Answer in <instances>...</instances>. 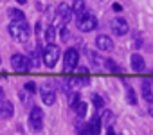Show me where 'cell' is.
I'll use <instances>...</instances> for the list:
<instances>
[{"instance_id": "3957f363", "label": "cell", "mask_w": 153, "mask_h": 135, "mask_svg": "<svg viewBox=\"0 0 153 135\" xmlns=\"http://www.w3.org/2000/svg\"><path fill=\"white\" fill-rule=\"evenodd\" d=\"M27 124H29V130H31V131H36V133H38V131L43 130V112H42V108L33 106V110H31V113H29Z\"/></svg>"}, {"instance_id": "ba28073f", "label": "cell", "mask_w": 153, "mask_h": 135, "mask_svg": "<svg viewBox=\"0 0 153 135\" xmlns=\"http://www.w3.org/2000/svg\"><path fill=\"white\" fill-rule=\"evenodd\" d=\"M40 96H42V101H43L47 106L54 105V101H56V92H54V87H52L51 83H43V85L40 87Z\"/></svg>"}, {"instance_id": "277c9868", "label": "cell", "mask_w": 153, "mask_h": 135, "mask_svg": "<svg viewBox=\"0 0 153 135\" xmlns=\"http://www.w3.org/2000/svg\"><path fill=\"white\" fill-rule=\"evenodd\" d=\"M97 27V18L92 15V13H83L79 18H78V29L81 31V33H90V31H94Z\"/></svg>"}, {"instance_id": "6da1fadb", "label": "cell", "mask_w": 153, "mask_h": 135, "mask_svg": "<svg viewBox=\"0 0 153 135\" xmlns=\"http://www.w3.org/2000/svg\"><path fill=\"white\" fill-rule=\"evenodd\" d=\"M9 34L18 42H27L31 36V29H29L25 20L24 22H11L9 24Z\"/></svg>"}, {"instance_id": "1f68e13d", "label": "cell", "mask_w": 153, "mask_h": 135, "mask_svg": "<svg viewBox=\"0 0 153 135\" xmlns=\"http://www.w3.org/2000/svg\"><path fill=\"white\" fill-rule=\"evenodd\" d=\"M4 99V90H2V87H0V101Z\"/></svg>"}, {"instance_id": "e575fe53", "label": "cell", "mask_w": 153, "mask_h": 135, "mask_svg": "<svg viewBox=\"0 0 153 135\" xmlns=\"http://www.w3.org/2000/svg\"><path fill=\"white\" fill-rule=\"evenodd\" d=\"M16 2H18V4H25V2H27V0H16Z\"/></svg>"}, {"instance_id": "83f0119b", "label": "cell", "mask_w": 153, "mask_h": 135, "mask_svg": "<svg viewBox=\"0 0 153 135\" xmlns=\"http://www.w3.org/2000/svg\"><path fill=\"white\" fill-rule=\"evenodd\" d=\"M24 88H25L27 92H31V94H34V92H36V83H34V81H27V83L24 85Z\"/></svg>"}, {"instance_id": "7402d4cb", "label": "cell", "mask_w": 153, "mask_h": 135, "mask_svg": "<svg viewBox=\"0 0 153 135\" xmlns=\"http://www.w3.org/2000/svg\"><path fill=\"white\" fill-rule=\"evenodd\" d=\"M74 112H76V115H78V117H85L87 115V103L85 101H79L78 105L74 106Z\"/></svg>"}, {"instance_id": "d6a6232c", "label": "cell", "mask_w": 153, "mask_h": 135, "mask_svg": "<svg viewBox=\"0 0 153 135\" xmlns=\"http://www.w3.org/2000/svg\"><path fill=\"white\" fill-rule=\"evenodd\" d=\"M79 135H90L88 131H85V130H79Z\"/></svg>"}, {"instance_id": "484cf974", "label": "cell", "mask_w": 153, "mask_h": 135, "mask_svg": "<svg viewBox=\"0 0 153 135\" xmlns=\"http://www.w3.org/2000/svg\"><path fill=\"white\" fill-rule=\"evenodd\" d=\"M92 103H94L96 108H103V106H105V99H103L101 96H97V94L92 96Z\"/></svg>"}, {"instance_id": "4316f807", "label": "cell", "mask_w": 153, "mask_h": 135, "mask_svg": "<svg viewBox=\"0 0 153 135\" xmlns=\"http://www.w3.org/2000/svg\"><path fill=\"white\" fill-rule=\"evenodd\" d=\"M126 101H128L130 105H135V103H137V97H135V92H133L131 88H128V90H126Z\"/></svg>"}, {"instance_id": "9c48e42d", "label": "cell", "mask_w": 153, "mask_h": 135, "mask_svg": "<svg viewBox=\"0 0 153 135\" xmlns=\"http://www.w3.org/2000/svg\"><path fill=\"white\" fill-rule=\"evenodd\" d=\"M56 15H58V20H59L61 24H68V22L72 20V9H70L68 4H65V2H61V4L58 6Z\"/></svg>"}, {"instance_id": "9a60e30c", "label": "cell", "mask_w": 153, "mask_h": 135, "mask_svg": "<svg viewBox=\"0 0 153 135\" xmlns=\"http://www.w3.org/2000/svg\"><path fill=\"white\" fill-rule=\"evenodd\" d=\"M87 131H88L90 135H99V133H101V119H99V113H96V115L90 119V122L87 124Z\"/></svg>"}, {"instance_id": "5bb4252c", "label": "cell", "mask_w": 153, "mask_h": 135, "mask_svg": "<svg viewBox=\"0 0 153 135\" xmlns=\"http://www.w3.org/2000/svg\"><path fill=\"white\" fill-rule=\"evenodd\" d=\"M151 83H153V79H142V83H140V88H142V97H144V101L146 103H153V92H151Z\"/></svg>"}, {"instance_id": "2e32d148", "label": "cell", "mask_w": 153, "mask_h": 135, "mask_svg": "<svg viewBox=\"0 0 153 135\" xmlns=\"http://www.w3.org/2000/svg\"><path fill=\"white\" fill-rule=\"evenodd\" d=\"M70 9H72V15H76V20H78L85 13V0H74Z\"/></svg>"}, {"instance_id": "e0dca14e", "label": "cell", "mask_w": 153, "mask_h": 135, "mask_svg": "<svg viewBox=\"0 0 153 135\" xmlns=\"http://www.w3.org/2000/svg\"><path fill=\"white\" fill-rule=\"evenodd\" d=\"M99 119H101V124H105V126H110V124H114V121H115V115H114V112H110V110H105V112L99 115Z\"/></svg>"}, {"instance_id": "f1b7e54d", "label": "cell", "mask_w": 153, "mask_h": 135, "mask_svg": "<svg viewBox=\"0 0 153 135\" xmlns=\"http://www.w3.org/2000/svg\"><path fill=\"white\" fill-rule=\"evenodd\" d=\"M133 45L139 49V47H142V38H140V34H137L135 36V42H133Z\"/></svg>"}, {"instance_id": "44dd1931", "label": "cell", "mask_w": 153, "mask_h": 135, "mask_svg": "<svg viewBox=\"0 0 153 135\" xmlns=\"http://www.w3.org/2000/svg\"><path fill=\"white\" fill-rule=\"evenodd\" d=\"M72 81H74V87H88L90 85L88 76H76V78H72Z\"/></svg>"}, {"instance_id": "ffe728a7", "label": "cell", "mask_w": 153, "mask_h": 135, "mask_svg": "<svg viewBox=\"0 0 153 135\" xmlns=\"http://www.w3.org/2000/svg\"><path fill=\"white\" fill-rule=\"evenodd\" d=\"M9 18H11V22H24L25 15H24V11L13 7V9H9Z\"/></svg>"}, {"instance_id": "5b68a950", "label": "cell", "mask_w": 153, "mask_h": 135, "mask_svg": "<svg viewBox=\"0 0 153 135\" xmlns=\"http://www.w3.org/2000/svg\"><path fill=\"white\" fill-rule=\"evenodd\" d=\"M11 67H13V70H15V72H18V74H25V72L31 69L29 58H25L24 54H13V56H11Z\"/></svg>"}, {"instance_id": "30bf717a", "label": "cell", "mask_w": 153, "mask_h": 135, "mask_svg": "<svg viewBox=\"0 0 153 135\" xmlns=\"http://www.w3.org/2000/svg\"><path fill=\"white\" fill-rule=\"evenodd\" d=\"M96 45H97L99 50H105V52H108V50L114 49V42H112V38H110L108 34H97Z\"/></svg>"}, {"instance_id": "cb8c5ba5", "label": "cell", "mask_w": 153, "mask_h": 135, "mask_svg": "<svg viewBox=\"0 0 153 135\" xmlns=\"http://www.w3.org/2000/svg\"><path fill=\"white\" fill-rule=\"evenodd\" d=\"M79 101H81V99H79V94H76V92H70V94H68V103H70L72 108L78 105Z\"/></svg>"}, {"instance_id": "d4e9b609", "label": "cell", "mask_w": 153, "mask_h": 135, "mask_svg": "<svg viewBox=\"0 0 153 135\" xmlns=\"http://www.w3.org/2000/svg\"><path fill=\"white\" fill-rule=\"evenodd\" d=\"M45 42L47 43H54V27L52 25L47 27V31H45Z\"/></svg>"}, {"instance_id": "f546056e", "label": "cell", "mask_w": 153, "mask_h": 135, "mask_svg": "<svg viewBox=\"0 0 153 135\" xmlns=\"http://www.w3.org/2000/svg\"><path fill=\"white\" fill-rule=\"evenodd\" d=\"M106 135H115V131H114V128H110V126H108V130H106Z\"/></svg>"}, {"instance_id": "8fae6325", "label": "cell", "mask_w": 153, "mask_h": 135, "mask_svg": "<svg viewBox=\"0 0 153 135\" xmlns=\"http://www.w3.org/2000/svg\"><path fill=\"white\" fill-rule=\"evenodd\" d=\"M13 113H15V108H13L11 101H6V99L0 101V119H2V121L4 119H11Z\"/></svg>"}, {"instance_id": "52a82bcc", "label": "cell", "mask_w": 153, "mask_h": 135, "mask_svg": "<svg viewBox=\"0 0 153 135\" xmlns=\"http://www.w3.org/2000/svg\"><path fill=\"white\" fill-rule=\"evenodd\" d=\"M110 27H112V33H114L115 36H124V34L128 33V29H130L128 22H126L123 16H115V18L110 22Z\"/></svg>"}, {"instance_id": "7c38bea8", "label": "cell", "mask_w": 153, "mask_h": 135, "mask_svg": "<svg viewBox=\"0 0 153 135\" xmlns=\"http://www.w3.org/2000/svg\"><path fill=\"white\" fill-rule=\"evenodd\" d=\"M85 54H87V58H88V61L92 63V67H96V69H101L103 67V63H105V59L96 52V50H92L90 47H85Z\"/></svg>"}, {"instance_id": "4dcf8cb0", "label": "cell", "mask_w": 153, "mask_h": 135, "mask_svg": "<svg viewBox=\"0 0 153 135\" xmlns=\"http://www.w3.org/2000/svg\"><path fill=\"white\" fill-rule=\"evenodd\" d=\"M114 9H115V11H121V9H123V7H121V6H119V4H114Z\"/></svg>"}, {"instance_id": "7a4b0ae2", "label": "cell", "mask_w": 153, "mask_h": 135, "mask_svg": "<svg viewBox=\"0 0 153 135\" xmlns=\"http://www.w3.org/2000/svg\"><path fill=\"white\" fill-rule=\"evenodd\" d=\"M42 58H43V63L49 67V69H52V67L58 63V58H59V47L54 45V43H47L43 52H42Z\"/></svg>"}, {"instance_id": "4fadbf2b", "label": "cell", "mask_w": 153, "mask_h": 135, "mask_svg": "<svg viewBox=\"0 0 153 135\" xmlns=\"http://www.w3.org/2000/svg\"><path fill=\"white\" fill-rule=\"evenodd\" d=\"M130 65H131L133 72H144V69H146L144 58H142L140 54H131V58H130Z\"/></svg>"}, {"instance_id": "836d02e7", "label": "cell", "mask_w": 153, "mask_h": 135, "mask_svg": "<svg viewBox=\"0 0 153 135\" xmlns=\"http://www.w3.org/2000/svg\"><path fill=\"white\" fill-rule=\"evenodd\" d=\"M149 115H151V117H153V105H151V106H149Z\"/></svg>"}, {"instance_id": "603a6c76", "label": "cell", "mask_w": 153, "mask_h": 135, "mask_svg": "<svg viewBox=\"0 0 153 135\" xmlns=\"http://www.w3.org/2000/svg\"><path fill=\"white\" fill-rule=\"evenodd\" d=\"M18 97H20L22 105H29V101H33V94H31V92H27L25 88H22V90L18 92Z\"/></svg>"}, {"instance_id": "d6986e66", "label": "cell", "mask_w": 153, "mask_h": 135, "mask_svg": "<svg viewBox=\"0 0 153 135\" xmlns=\"http://www.w3.org/2000/svg\"><path fill=\"white\" fill-rule=\"evenodd\" d=\"M40 58H42V54H40V47L36 45L33 50H31V58H29V65L31 67H38L40 65Z\"/></svg>"}, {"instance_id": "ac0fdd59", "label": "cell", "mask_w": 153, "mask_h": 135, "mask_svg": "<svg viewBox=\"0 0 153 135\" xmlns=\"http://www.w3.org/2000/svg\"><path fill=\"white\" fill-rule=\"evenodd\" d=\"M103 67H105V69L106 70H110V72H114V74H119V72H123V69H121V67L114 61V59H105V63H103Z\"/></svg>"}, {"instance_id": "8992f818", "label": "cell", "mask_w": 153, "mask_h": 135, "mask_svg": "<svg viewBox=\"0 0 153 135\" xmlns=\"http://www.w3.org/2000/svg\"><path fill=\"white\" fill-rule=\"evenodd\" d=\"M78 63H79V54H78V50L72 49V47L67 49L65 58H63V69H65V72L74 70L76 67H78Z\"/></svg>"}]
</instances>
